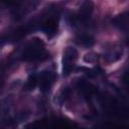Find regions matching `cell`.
Instances as JSON below:
<instances>
[{"label": "cell", "mask_w": 129, "mask_h": 129, "mask_svg": "<svg viewBox=\"0 0 129 129\" xmlns=\"http://www.w3.org/2000/svg\"><path fill=\"white\" fill-rule=\"evenodd\" d=\"M49 57V52L44 48V43L39 38H34L24 48L21 59L25 61H42Z\"/></svg>", "instance_id": "cell-1"}, {"label": "cell", "mask_w": 129, "mask_h": 129, "mask_svg": "<svg viewBox=\"0 0 129 129\" xmlns=\"http://www.w3.org/2000/svg\"><path fill=\"white\" fill-rule=\"evenodd\" d=\"M77 58H78V50L72 46L67 47L62 57V75L63 76H68L71 74Z\"/></svg>", "instance_id": "cell-2"}, {"label": "cell", "mask_w": 129, "mask_h": 129, "mask_svg": "<svg viewBox=\"0 0 129 129\" xmlns=\"http://www.w3.org/2000/svg\"><path fill=\"white\" fill-rule=\"evenodd\" d=\"M37 78H38V83H39L40 91L45 93V92H47L50 89V87H51V85H52V83L54 81L55 76H54V74L52 72L42 71Z\"/></svg>", "instance_id": "cell-3"}, {"label": "cell", "mask_w": 129, "mask_h": 129, "mask_svg": "<svg viewBox=\"0 0 129 129\" xmlns=\"http://www.w3.org/2000/svg\"><path fill=\"white\" fill-rule=\"evenodd\" d=\"M93 8H94V5H93V3L91 1L84 2L81 5V7H80V9L78 11V14L76 15L77 20L78 21H82V22L88 20L90 18V16H91L92 12H93Z\"/></svg>", "instance_id": "cell-4"}, {"label": "cell", "mask_w": 129, "mask_h": 129, "mask_svg": "<svg viewBox=\"0 0 129 129\" xmlns=\"http://www.w3.org/2000/svg\"><path fill=\"white\" fill-rule=\"evenodd\" d=\"M41 29L48 37H52L57 31V21L54 17L49 16L41 25Z\"/></svg>", "instance_id": "cell-5"}, {"label": "cell", "mask_w": 129, "mask_h": 129, "mask_svg": "<svg viewBox=\"0 0 129 129\" xmlns=\"http://www.w3.org/2000/svg\"><path fill=\"white\" fill-rule=\"evenodd\" d=\"M112 22L119 29H121L123 31H127V29H128V13L124 12L122 14L115 16L112 19Z\"/></svg>", "instance_id": "cell-6"}, {"label": "cell", "mask_w": 129, "mask_h": 129, "mask_svg": "<svg viewBox=\"0 0 129 129\" xmlns=\"http://www.w3.org/2000/svg\"><path fill=\"white\" fill-rule=\"evenodd\" d=\"M77 86L79 90L82 92V94L85 96H91L93 93L96 92V88L85 80H79L77 83Z\"/></svg>", "instance_id": "cell-7"}, {"label": "cell", "mask_w": 129, "mask_h": 129, "mask_svg": "<svg viewBox=\"0 0 129 129\" xmlns=\"http://www.w3.org/2000/svg\"><path fill=\"white\" fill-rule=\"evenodd\" d=\"M76 42L81 45V46H84V47H91L94 43H95V40H94V37L90 34H86V33H82V34H79L77 37H76Z\"/></svg>", "instance_id": "cell-8"}, {"label": "cell", "mask_w": 129, "mask_h": 129, "mask_svg": "<svg viewBox=\"0 0 129 129\" xmlns=\"http://www.w3.org/2000/svg\"><path fill=\"white\" fill-rule=\"evenodd\" d=\"M37 83H38V78H37V76H36L35 74H31V75L28 77V79H27V81H26V83H25V85H24V89L27 90V91L33 90V89L36 87Z\"/></svg>", "instance_id": "cell-9"}, {"label": "cell", "mask_w": 129, "mask_h": 129, "mask_svg": "<svg viewBox=\"0 0 129 129\" xmlns=\"http://www.w3.org/2000/svg\"><path fill=\"white\" fill-rule=\"evenodd\" d=\"M70 95H71V90H70L69 88H63V89L59 92V94L57 95V97H56L57 102H58L59 104H62L64 101H67V100L69 99Z\"/></svg>", "instance_id": "cell-10"}, {"label": "cell", "mask_w": 129, "mask_h": 129, "mask_svg": "<svg viewBox=\"0 0 129 129\" xmlns=\"http://www.w3.org/2000/svg\"><path fill=\"white\" fill-rule=\"evenodd\" d=\"M122 56V50L121 51H111L107 54H105V59L108 61V62H113V61H116L118 60L120 57Z\"/></svg>", "instance_id": "cell-11"}, {"label": "cell", "mask_w": 129, "mask_h": 129, "mask_svg": "<svg viewBox=\"0 0 129 129\" xmlns=\"http://www.w3.org/2000/svg\"><path fill=\"white\" fill-rule=\"evenodd\" d=\"M97 54H95V53H93V52H90V53H88V54H86L85 56H84V61L85 62H90V63H92V62H95L96 60H97Z\"/></svg>", "instance_id": "cell-12"}, {"label": "cell", "mask_w": 129, "mask_h": 129, "mask_svg": "<svg viewBox=\"0 0 129 129\" xmlns=\"http://www.w3.org/2000/svg\"><path fill=\"white\" fill-rule=\"evenodd\" d=\"M3 85H4V68L1 64L0 66V90L2 89Z\"/></svg>", "instance_id": "cell-13"}, {"label": "cell", "mask_w": 129, "mask_h": 129, "mask_svg": "<svg viewBox=\"0 0 129 129\" xmlns=\"http://www.w3.org/2000/svg\"><path fill=\"white\" fill-rule=\"evenodd\" d=\"M6 40H7V37H1V38H0V46H2V45L5 43Z\"/></svg>", "instance_id": "cell-14"}]
</instances>
